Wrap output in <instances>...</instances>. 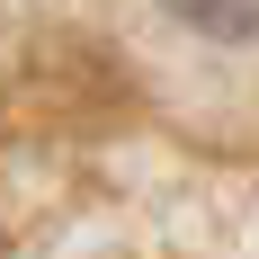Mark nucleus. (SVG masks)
<instances>
[{"label": "nucleus", "instance_id": "obj_1", "mask_svg": "<svg viewBox=\"0 0 259 259\" xmlns=\"http://www.w3.org/2000/svg\"><path fill=\"white\" fill-rule=\"evenodd\" d=\"M170 18L206 45H259V0H170Z\"/></svg>", "mask_w": 259, "mask_h": 259}]
</instances>
